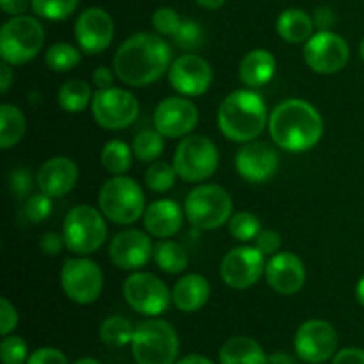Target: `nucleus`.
I'll return each mask as SVG.
<instances>
[{
    "label": "nucleus",
    "mask_w": 364,
    "mask_h": 364,
    "mask_svg": "<svg viewBox=\"0 0 364 364\" xmlns=\"http://www.w3.org/2000/svg\"><path fill=\"white\" fill-rule=\"evenodd\" d=\"M123 297L132 309L146 316H159L169 308L173 294L162 279L149 272H135L124 279Z\"/></svg>",
    "instance_id": "obj_11"
},
{
    "label": "nucleus",
    "mask_w": 364,
    "mask_h": 364,
    "mask_svg": "<svg viewBox=\"0 0 364 364\" xmlns=\"http://www.w3.org/2000/svg\"><path fill=\"white\" fill-rule=\"evenodd\" d=\"M132 149L141 162H155L164 153V135L156 130L139 132L135 135Z\"/></svg>",
    "instance_id": "obj_34"
},
{
    "label": "nucleus",
    "mask_w": 364,
    "mask_h": 364,
    "mask_svg": "<svg viewBox=\"0 0 364 364\" xmlns=\"http://www.w3.org/2000/svg\"><path fill=\"white\" fill-rule=\"evenodd\" d=\"M78 0H32V9L45 20H66L77 9Z\"/></svg>",
    "instance_id": "obj_35"
},
{
    "label": "nucleus",
    "mask_w": 364,
    "mask_h": 364,
    "mask_svg": "<svg viewBox=\"0 0 364 364\" xmlns=\"http://www.w3.org/2000/svg\"><path fill=\"white\" fill-rule=\"evenodd\" d=\"M13 80H14L13 70L9 68V63H6V60H4V63L0 64V91H2L4 95L9 91Z\"/></svg>",
    "instance_id": "obj_51"
},
{
    "label": "nucleus",
    "mask_w": 364,
    "mask_h": 364,
    "mask_svg": "<svg viewBox=\"0 0 364 364\" xmlns=\"http://www.w3.org/2000/svg\"><path fill=\"white\" fill-rule=\"evenodd\" d=\"M75 38L82 52L89 55L103 52L114 39V20L107 11L89 7L75 21Z\"/></svg>",
    "instance_id": "obj_18"
},
{
    "label": "nucleus",
    "mask_w": 364,
    "mask_h": 364,
    "mask_svg": "<svg viewBox=\"0 0 364 364\" xmlns=\"http://www.w3.org/2000/svg\"><path fill=\"white\" fill-rule=\"evenodd\" d=\"M18 326V313L16 308L11 304L7 299L0 301V334L7 336V334L13 333Z\"/></svg>",
    "instance_id": "obj_43"
},
{
    "label": "nucleus",
    "mask_w": 364,
    "mask_h": 364,
    "mask_svg": "<svg viewBox=\"0 0 364 364\" xmlns=\"http://www.w3.org/2000/svg\"><path fill=\"white\" fill-rule=\"evenodd\" d=\"M183 212L180 205L171 199H159L151 203L144 212V226L153 237L169 238L180 231Z\"/></svg>",
    "instance_id": "obj_23"
},
{
    "label": "nucleus",
    "mask_w": 364,
    "mask_h": 364,
    "mask_svg": "<svg viewBox=\"0 0 364 364\" xmlns=\"http://www.w3.org/2000/svg\"><path fill=\"white\" fill-rule=\"evenodd\" d=\"M132 153H134V149H130L127 142L110 141L103 146L100 160H102V166L105 167V171L121 176L130 169Z\"/></svg>",
    "instance_id": "obj_32"
},
{
    "label": "nucleus",
    "mask_w": 364,
    "mask_h": 364,
    "mask_svg": "<svg viewBox=\"0 0 364 364\" xmlns=\"http://www.w3.org/2000/svg\"><path fill=\"white\" fill-rule=\"evenodd\" d=\"M270 137L279 148L302 153L320 142L323 135V119L311 103L299 98L281 102L269 119Z\"/></svg>",
    "instance_id": "obj_2"
},
{
    "label": "nucleus",
    "mask_w": 364,
    "mask_h": 364,
    "mask_svg": "<svg viewBox=\"0 0 364 364\" xmlns=\"http://www.w3.org/2000/svg\"><path fill=\"white\" fill-rule=\"evenodd\" d=\"M176 364H213V361H210L208 358H205V355H187V358H183L181 361H178Z\"/></svg>",
    "instance_id": "obj_52"
},
{
    "label": "nucleus",
    "mask_w": 364,
    "mask_h": 364,
    "mask_svg": "<svg viewBox=\"0 0 364 364\" xmlns=\"http://www.w3.org/2000/svg\"><path fill=\"white\" fill-rule=\"evenodd\" d=\"M176 169L167 162H153L151 167L146 171V185L153 192H167L176 183Z\"/></svg>",
    "instance_id": "obj_37"
},
{
    "label": "nucleus",
    "mask_w": 364,
    "mask_h": 364,
    "mask_svg": "<svg viewBox=\"0 0 364 364\" xmlns=\"http://www.w3.org/2000/svg\"><path fill=\"white\" fill-rule=\"evenodd\" d=\"M269 364H294V359L284 352H276L269 358Z\"/></svg>",
    "instance_id": "obj_53"
},
{
    "label": "nucleus",
    "mask_w": 364,
    "mask_h": 364,
    "mask_svg": "<svg viewBox=\"0 0 364 364\" xmlns=\"http://www.w3.org/2000/svg\"><path fill=\"white\" fill-rule=\"evenodd\" d=\"M153 247L148 235L139 230H124L114 235L110 242V259L121 270H139L151 258Z\"/></svg>",
    "instance_id": "obj_19"
},
{
    "label": "nucleus",
    "mask_w": 364,
    "mask_h": 364,
    "mask_svg": "<svg viewBox=\"0 0 364 364\" xmlns=\"http://www.w3.org/2000/svg\"><path fill=\"white\" fill-rule=\"evenodd\" d=\"M359 53H361L363 60H364V39L361 41V45H359Z\"/></svg>",
    "instance_id": "obj_57"
},
{
    "label": "nucleus",
    "mask_w": 364,
    "mask_h": 364,
    "mask_svg": "<svg viewBox=\"0 0 364 364\" xmlns=\"http://www.w3.org/2000/svg\"><path fill=\"white\" fill-rule=\"evenodd\" d=\"M294 345L302 361L318 364L334 355L338 348V334L326 320H308L295 333Z\"/></svg>",
    "instance_id": "obj_14"
},
{
    "label": "nucleus",
    "mask_w": 364,
    "mask_h": 364,
    "mask_svg": "<svg viewBox=\"0 0 364 364\" xmlns=\"http://www.w3.org/2000/svg\"><path fill=\"white\" fill-rule=\"evenodd\" d=\"M180 14L171 7H159L151 16V25L160 36H174L181 25Z\"/></svg>",
    "instance_id": "obj_40"
},
{
    "label": "nucleus",
    "mask_w": 364,
    "mask_h": 364,
    "mask_svg": "<svg viewBox=\"0 0 364 364\" xmlns=\"http://www.w3.org/2000/svg\"><path fill=\"white\" fill-rule=\"evenodd\" d=\"M277 34L284 39V41L291 43V45H299V43L308 41L313 36V27L315 21L309 16L306 11L302 9H287L279 14L277 18Z\"/></svg>",
    "instance_id": "obj_27"
},
{
    "label": "nucleus",
    "mask_w": 364,
    "mask_h": 364,
    "mask_svg": "<svg viewBox=\"0 0 364 364\" xmlns=\"http://www.w3.org/2000/svg\"><path fill=\"white\" fill-rule=\"evenodd\" d=\"M78 180V167L68 156H53L38 171V187L50 198H63L73 191Z\"/></svg>",
    "instance_id": "obj_22"
},
{
    "label": "nucleus",
    "mask_w": 364,
    "mask_h": 364,
    "mask_svg": "<svg viewBox=\"0 0 364 364\" xmlns=\"http://www.w3.org/2000/svg\"><path fill=\"white\" fill-rule=\"evenodd\" d=\"M28 348L23 338L7 334L0 343V361L2 364H23L27 361Z\"/></svg>",
    "instance_id": "obj_38"
},
{
    "label": "nucleus",
    "mask_w": 364,
    "mask_h": 364,
    "mask_svg": "<svg viewBox=\"0 0 364 364\" xmlns=\"http://www.w3.org/2000/svg\"><path fill=\"white\" fill-rule=\"evenodd\" d=\"M350 57V48L341 36L331 31L313 34L304 45L306 64L320 75H333L343 70Z\"/></svg>",
    "instance_id": "obj_13"
},
{
    "label": "nucleus",
    "mask_w": 364,
    "mask_h": 364,
    "mask_svg": "<svg viewBox=\"0 0 364 364\" xmlns=\"http://www.w3.org/2000/svg\"><path fill=\"white\" fill-rule=\"evenodd\" d=\"M92 82L98 89H109L112 87L114 82V73L109 68H98V70L92 73Z\"/></svg>",
    "instance_id": "obj_50"
},
{
    "label": "nucleus",
    "mask_w": 364,
    "mask_h": 364,
    "mask_svg": "<svg viewBox=\"0 0 364 364\" xmlns=\"http://www.w3.org/2000/svg\"><path fill=\"white\" fill-rule=\"evenodd\" d=\"M9 188L16 198H23L27 192L32 188V178L31 173L25 169H16L9 174Z\"/></svg>",
    "instance_id": "obj_45"
},
{
    "label": "nucleus",
    "mask_w": 364,
    "mask_h": 364,
    "mask_svg": "<svg viewBox=\"0 0 364 364\" xmlns=\"http://www.w3.org/2000/svg\"><path fill=\"white\" fill-rule=\"evenodd\" d=\"M217 123L224 137L230 141L251 142L269 124V112L258 92L238 89L220 103Z\"/></svg>",
    "instance_id": "obj_3"
},
{
    "label": "nucleus",
    "mask_w": 364,
    "mask_h": 364,
    "mask_svg": "<svg viewBox=\"0 0 364 364\" xmlns=\"http://www.w3.org/2000/svg\"><path fill=\"white\" fill-rule=\"evenodd\" d=\"M235 166H237V173L242 178L252 181V183H262L276 173L279 159L269 144L251 141L245 142V146L238 149Z\"/></svg>",
    "instance_id": "obj_20"
},
{
    "label": "nucleus",
    "mask_w": 364,
    "mask_h": 364,
    "mask_svg": "<svg viewBox=\"0 0 364 364\" xmlns=\"http://www.w3.org/2000/svg\"><path fill=\"white\" fill-rule=\"evenodd\" d=\"M233 201L219 185H199L185 199V215L199 230H217L231 219Z\"/></svg>",
    "instance_id": "obj_8"
},
{
    "label": "nucleus",
    "mask_w": 364,
    "mask_h": 364,
    "mask_svg": "<svg viewBox=\"0 0 364 364\" xmlns=\"http://www.w3.org/2000/svg\"><path fill=\"white\" fill-rule=\"evenodd\" d=\"M25 217L31 223H41L46 220L52 213V198L46 194H34L25 203Z\"/></svg>",
    "instance_id": "obj_41"
},
{
    "label": "nucleus",
    "mask_w": 364,
    "mask_h": 364,
    "mask_svg": "<svg viewBox=\"0 0 364 364\" xmlns=\"http://www.w3.org/2000/svg\"><path fill=\"white\" fill-rule=\"evenodd\" d=\"M265 256L256 247H237L228 252L220 263V277L228 287L245 290L258 283L265 274Z\"/></svg>",
    "instance_id": "obj_15"
},
{
    "label": "nucleus",
    "mask_w": 364,
    "mask_h": 364,
    "mask_svg": "<svg viewBox=\"0 0 364 364\" xmlns=\"http://www.w3.org/2000/svg\"><path fill=\"white\" fill-rule=\"evenodd\" d=\"M333 364H364L363 348H343L334 355Z\"/></svg>",
    "instance_id": "obj_47"
},
{
    "label": "nucleus",
    "mask_w": 364,
    "mask_h": 364,
    "mask_svg": "<svg viewBox=\"0 0 364 364\" xmlns=\"http://www.w3.org/2000/svg\"><path fill=\"white\" fill-rule=\"evenodd\" d=\"M100 210L109 220L116 224L137 223L146 212V199L141 185L134 178H110L100 188Z\"/></svg>",
    "instance_id": "obj_5"
},
{
    "label": "nucleus",
    "mask_w": 364,
    "mask_h": 364,
    "mask_svg": "<svg viewBox=\"0 0 364 364\" xmlns=\"http://www.w3.org/2000/svg\"><path fill=\"white\" fill-rule=\"evenodd\" d=\"M265 277L274 291L281 295H294L306 283L304 263L294 252H277L267 262Z\"/></svg>",
    "instance_id": "obj_21"
},
{
    "label": "nucleus",
    "mask_w": 364,
    "mask_h": 364,
    "mask_svg": "<svg viewBox=\"0 0 364 364\" xmlns=\"http://www.w3.org/2000/svg\"><path fill=\"white\" fill-rule=\"evenodd\" d=\"M180 352V340L171 323L146 320L135 327L132 354L137 364H174Z\"/></svg>",
    "instance_id": "obj_4"
},
{
    "label": "nucleus",
    "mask_w": 364,
    "mask_h": 364,
    "mask_svg": "<svg viewBox=\"0 0 364 364\" xmlns=\"http://www.w3.org/2000/svg\"><path fill=\"white\" fill-rule=\"evenodd\" d=\"M27 123L25 116L18 107L11 103L0 105V148L9 149L23 139Z\"/></svg>",
    "instance_id": "obj_28"
},
{
    "label": "nucleus",
    "mask_w": 364,
    "mask_h": 364,
    "mask_svg": "<svg viewBox=\"0 0 364 364\" xmlns=\"http://www.w3.org/2000/svg\"><path fill=\"white\" fill-rule=\"evenodd\" d=\"M220 364H269L265 350L247 336L230 338L219 352Z\"/></svg>",
    "instance_id": "obj_26"
},
{
    "label": "nucleus",
    "mask_w": 364,
    "mask_h": 364,
    "mask_svg": "<svg viewBox=\"0 0 364 364\" xmlns=\"http://www.w3.org/2000/svg\"><path fill=\"white\" fill-rule=\"evenodd\" d=\"M92 92L87 82L84 80H68L60 85L59 95V105L63 107L66 112L78 114L87 107L89 102H92Z\"/></svg>",
    "instance_id": "obj_30"
},
{
    "label": "nucleus",
    "mask_w": 364,
    "mask_h": 364,
    "mask_svg": "<svg viewBox=\"0 0 364 364\" xmlns=\"http://www.w3.org/2000/svg\"><path fill=\"white\" fill-rule=\"evenodd\" d=\"M262 231V223L251 212H238L230 219V233L238 242H251Z\"/></svg>",
    "instance_id": "obj_36"
},
{
    "label": "nucleus",
    "mask_w": 364,
    "mask_h": 364,
    "mask_svg": "<svg viewBox=\"0 0 364 364\" xmlns=\"http://www.w3.org/2000/svg\"><path fill=\"white\" fill-rule=\"evenodd\" d=\"M174 169L188 183L208 180L219 166V151L206 135H188L174 153Z\"/></svg>",
    "instance_id": "obj_9"
},
{
    "label": "nucleus",
    "mask_w": 364,
    "mask_h": 364,
    "mask_svg": "<svg viewBox=\"0 0 364 364\" xmlns=\"http://www.w3.org/2000/svg\"><path fill=\"white\" fill-rule=\"evenodd\" d=\"M313 21H315V27H318L320 31H331V27L336 21V16H334L329 7H320V9H316Z\"/></svg>",
    "instance_id": "obj_48"
},
{
    "label": "nucleus",
    "mask_w": 364,
    "mask_h": 364,
    "mask_svg": "<svg viewBox=\"0 0 364 364\" xmlns=\"http://www.w3.org/2000/svg\"><path fill=\"white\" fill-rule=\"evenodd\" d=\"M135 329L132 327V322L124 316H109L100 326V338L109 347H124V345L132 343L134 340Z\"/></svg>",
    "instance_id": "obj_31"
},
{
    "label": "nucleus",
    "mask_w": 364,
    "mask_h": 364,
    "mask_svg": "<svg viewBox=\"0 0 364 364\" xmlns=\"http://www.w3.org/2000/svg\"><path fill=\"white\" fill-rule=\"evenodd\" d=\"M63 237L66 247L75 255H92L105 242L107 224L98 210L89 205H78L64 219Z\"/></svg>",
    "instance_id": "obj_7"
},
{
    "label": "nucleus",
    "mask_w": 364,
    "mask_h": 364,
    "mask_svg": "<svg viewBox=\"0 0 364 364\" xmlns=\"http://www.w3.org/2000/svg\"><path fill=\"white\" fill-rule=\"evenodd\" d=\"M203 27L194 20H183L181 21L180 28L174 34V43L180 46L181 50H187V52H192V50L199 48L203 43Z\"/></svg>",
    "instance_id": "obj_39"
},
{
    "label": "nucleus",
    "mask_w": 364,
    "mask_h": 364,
    "mask_svg": "<svg viewBox=\"0 0 364 364\" xmlns=\"http://www.w3.org/2000/svg\"><path fill=\"white\" fill-rule=\"evenodd\" d=\"M80 50L75 48L70 43H55L46 50V66L57 73H66L80 64Z\"/></svg>",
    "instance_id": "obj_33"
},
{
    "label": "nucleus",
    "mask_w": 364,
    "mask_h": 364,
    "mask_svg": "<svg viewBox=\"0 0 364 364\" xmlns=\"http://www.w3.org/2000/svg\"><path fill=\"white\" fill-rule=\"evenodd\" d=\"M73 364H100V363L96 361V359H92V358H82V359H78V361L73 363Z\"/></svg>",
    "instance_id": "obj_56"
},
{
    "label": "nucleus",
    "mask_w": 364,
    "mask_h": 364,
    "mask_svg": "<svg viewBox=\"0 0 364 364\" xmlns=\"http://www.w3.org/2000/svg\"><path fill=\"white\" fill-rule=\"evenodd\" d=\"M27 364H68V359L66 355L60 350H57V348L43 347L28 355Z\"/></svg>",
    "instance_id": "obj_44"
},
{
    "label": "nucleus",
    "mask_w": 364,
    "mask_h": 364,
    "mask_svg": "<svg viewBox=\"0 0 364 364\" xmlns=\"http://www.w3.org/2000/svg\"><path fill=\"white\" fill-rule=\"evenodd\" d=\"M169 82L183 96L205 95L213 82V71L208 60L196 53L178 57L169 68Z\"/></svg>",
    "instance_id": "obj_17"
},
{
    "label": "nucleus",
    "mask_w": 364,
    "mask_h": 364,
    "mask_svg": "<svg viewBox=\"0 0 364 364\" xmlns=\"http://www.w3.org/2000/svg\"><path fill=\"white\" fill-rule=\"evenodd\" d=\"M153 258L160 270L167 274H180L187 269L188 256L187 251L178 242L162 240L155 245Z\"/></svg>",
    "instance_id": "obj_29"
},
{
    "label": "nucleus",
    "mask_w": 364,
    "mask_h": 364,
    "mask_svg": "<svg viewBox=\"0 0 364 364\" xmlns=\"http://www.w3.org/2000/svg\"><path fill=\"white\" fill-rule=\"evenodd\" d=\"M171 46L166 39L149 32H139L117 48L114 73L123 84L144 87L159 80L171 66Z\"/></svg>",
    "instance_id": "obj_1"
},
{
    "label": "nucleus",
    "mask_w": 364,
    "mask_h": 364,
    "mask_svg": "<svg viewBox=\"0 0 364 364\" xmlns=\"http://www.w3.org/2000/svg\"><path fill=\"white\" fill-rule=\"evenodd\" d=\"M224 2H226V0H196L198 6L205 7V9H210V11L219 9V7L224 6Z\"/></svg>",
    "instance_id": "obj_54"
},
{
    "label": "nucleus",
    "mask_w": 364,
    "mask_h": 364,
    "mask_svg": "<svg viewBox=\"0 0 364 364\" xmlns=\"http://www.w3.org/2000/svg\"><path fill=\"white\" fill-rule=\"evenodd\" d=\"M66 247V242H64V237L59 233H53V231H48L41 237L39 240V249L45 252L46 256H57L60 255V251Z\"/></svg>",
    "instance_id": "obj_46"
},
{
    "label": "nucleus",
    "mask_w": 364,
    "mask_h": 364,
    "mask_svg": "<svg viewBox=\"0 0 364 364\" xmlns=\"http://www.w3.org/2000/svg\"><path fill=\"white\" fill-rule=\"evenodd\" d=\"M255 247L263 252V256H274L281 249V237L274 230H262L255 238Z\"/></svg>",
    "instance_id": "obj_42"
},
{
    "label": "nucleus",
    "mask_w": 364,
    "mask_h": 364,
    "mask_svg": "<svg viewBox=\"0 0 364 364\" xmlns=\"http://www.w3.org/2000/svg\"><path fill=\"white\" fill-rule=\"evenodd\" d=\"M212 288L208 279L199 274H188L178 279L173 288V302L180 311L194 313L199 311L208 302Z\"/></svg>",
    "instance_id": "obj_24"
},
{
    "label": "nucleus",
    "mask_w": 364,
    "mask_h": 364,
    "mask_svg": "<svg viewBox=\"0 0 364 364\" xmlns=\"http://www.w3.org/2000/svg\"><path fill=\"white\" fill-rule=\"evenodd\" d=\"M276 73V59L269 50H252L238 66V77L247 87H262L269 84Z\"/></svg>",
    "instance_id": "obj_25"
},
{
    "label": "nucleus",
    "mask_w": 364,
    "mask_h": 364,
    "mask_svg": "<svg viewBox=\"0 0 364 364\" xmlns=\"http://www.w3.org/2000/svg\"><path fill=\"white\" fill-rule=\"evenodd\" d=\"M92 117L105 130H124L139 117V102L130 91L119 87L98 89L91 102Z\"/></svg>",
    "instance_id": "obj_10"
},
{
    "label": "nucleus",
    "mask_w": 364,
    "mask_h": 364,
    "mask_svg": "<svg viewBox=\"0 0 364 364\" xmlns=\"http://www.w3.org/2000/svg\"><path fill=\"white\" fill-rule=\"evenodd\" d=\"M60 284L68 299L77 304H92L103 290V274L87 258H68L60 270Z\"/></svg>",
    "instance_id": "obj_12"
},
{
    "label": "nucleus",
    "mask_w": 364,
    "mask_h": 364,
    "mask_svg": "<svg viewBox=\"0 0 364 364\" xmlns=\"http://www.w3.org/2000/svg\"><path fill=\"white\" fill-rule=\"evenodd\" d=\"M0 6L6 14L20 16L28 9V6H32V0H0Z\"/></svg>",
    "instance_id": "obj_49"
},
{
    "label": "nucleus",
    "mask_w": 364,
    "mask_h": 364,
    "mask_svg": "<svg viewBox=\"0 0 364 364\" xmlns=\"http://www.w3.org/2000/svg\"><path fill=\"white\" fill-rule=\"evenodd\" d=\"M199 121V110L191 100L171 96L156 105L153 123L156 132L169 139L187 137Z\"/></svg>",
    "instance_id": "obj_16"
},
{
    "label": "nucleus",
    "mask_w": 364,
    "mask_h": 364,
    "mask_svg": "<svg viewBox=\"0 0 364 364\" xmlns=\"http://www.w3.org/2000/svg\"><path fill=\"white\" fill-rule=\"evenodd\" d=\"M45 45V28L36 18L13 16L0 31V55L9 64H25L34 59Z\"/></svg>",
    "instance_id": "obj_6"
},
{
    "label": "nucleus",
    "mask_w": 364,
    "mask_h": 364,
    "mask_svg": "<svg viewBox=\"0 0 364 364\" xmlns=\"http://www.w3.org/2000/svg\"><path fill=\"white\" fill-rule=\"evenodd\" d=\"M355 297H358L359 304H361L364 308V276L361 277V279H359L358 288H355Z\"/></svg>",
    "instance_id": "obj_55"
}]
</instances>
